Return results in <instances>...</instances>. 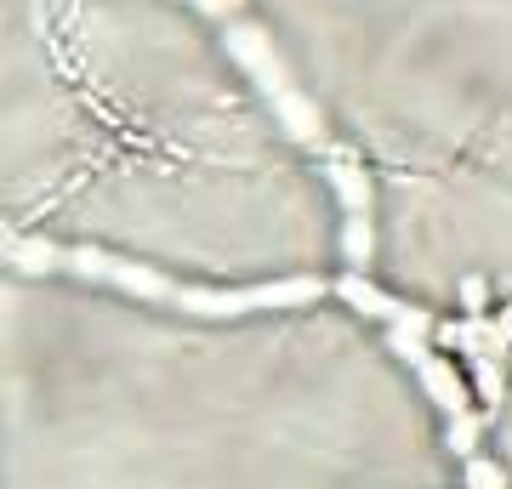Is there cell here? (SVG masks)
<instances>
[{
  "label": "cell",
  "mask_w": 512,
  "mask_h": 489,
  "mask_svg": "<svg viewBox=\"0 0 512 489\" xmlns=\"http://www.w3.org/2000/svg\"><path fill=\"white\" fill-rule=\"evenodd\" d=\"M222 46L239 57V69L256 80V91H262V97H268V109L285 120V131H291L296 143L308 148L313 160L325 165L330 188H336V200H342V217H348V228H342V256H348V273H365L370 239H376V234H370V177L359 171V160H353L348 148H342V143L325 131L319 109L302 97V86L291 80V69L279 63L274 40L262 35L256 23L222 18Z\"/></svg>",
  "instance_id": "1"
},
{
  "label": "cell",
  "mask_w": 512,
  "mask_h": 489,
  "mask_svg": "<svg viewBox=\"0 0 512 489\" xmlns=\"http://www.w3.org/2000/svg\"><path fill=\"white\" fill-rule=\"evenodd\" d=\"M6 268L23 273H80V279H103L120 285L143 302H165V308L200 313V319H239V313H268V308H302L313 296H325V279H274V285H251V290H200V285H177L165 273L126 262L109 251H86V245H40V239H6Z\"/></svg>",
  "instance_id": "2"
},
{
  "label": "cell",
  "mask_w": 512,
  "mask_h": 489,
  "mask_svg": "<svg viewBox=\"0 0 512 489\" xmlns=\"http://www.w3.org/2000/svg\"><path fill=\"white\" fill-rule=\"evenodd\" d=\"M433 342H444V347H456V353H467V364H473V381H478V404L484 410H495L501 404V359H507V347H512V336L501 325H495L490 313H467L461 325H439V336Z\"/></svg>",
  "instance_id": "3"
},
{
  "label": "cell",
  "mask_w": 512,
  "mask_h": 489,
  "mask_svg": "<svg viewBox=\"0 0 512 489\" xmlns=\"http://www.w3.org/2000/svg\"><path fill=\"white\" fill-rule=\"evenodd\" d=\"M495 325H501V330L512 336V308H501V313H495Z\"/></svg>",
  "instance_id": "4"
}]
</instances>
